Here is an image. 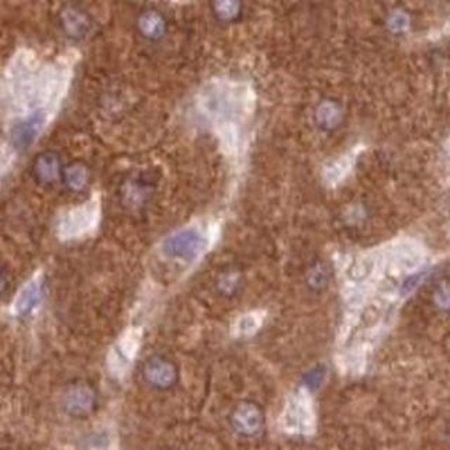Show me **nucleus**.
<instances>
[{"instance_id":"obj_1","label":"nucleus","mask_w":450,"mask_h":450,"mask_svg":"<svg viewBox=\"0 0 450 450\" xmlns=\"http://www.w3.org/2000/svg\"><path fill=\"white\" fill-rule=\"evenodd\" d=\"M100 220V203L89 200L65 213L59 221L58 232L64 239H73L92 232Z\"/></svg>"},{"instance_id":"obj_2","label":"nucleus","mask_w":450,"mask_h":450,"mask_svg":"<svg viewBox=\"0 0 450 450\" xmlns=\"http://www.w3.org/2000/svg\"><path fill=\"white\" fill-rule=\"evenodd\" d=\"M206 248L204 235L195 230L186 228L179 232H175L164 242V252L167 256L174 259L190 260L203 252Z\"/></svg>"},{"instance_id":"obj_3","label":"nucleus","mask_w":450,"mask_h":450,"mask_svg":"<svg viewBox=\"0 0 450 450\" xmlns=\"http://www.w3.org/2000/svg\"><path fill=\"white\" fill-rule=\"evenodd\" d=\"M143 377L153 387L165 390L178 381V369L171 360L154 356L145 363Z\"/></svg>"},{"instance_id":"obj_4","label":"nucleus","mask_w":450,"mask_h":450,"mask_svg":"<svg viewBox=\"0 0 450 450\" xmlns=\"http://www.w3.org/2000/svg\"><path fill=\"white\" fill-rule=\"evenodd\" d=\"M265 423L262 409L253 402H242L232 414L235 430L244 436L258 435Z\"/></svg>"},{"instance_id":"obj_5","label":"nucleus","mask_w":450,"mask_h":450,"mask_svg":"<svg viewBox=\"0 0 450 450\" xmlns=\"http://www.w3.org/2000/svg\"><path fill=\"white\" fill-rule=\"evenodd\" d=\"M43 298V279L40 276H34L29 280L23 288L19 291L13 302V314L17 317L29 316L41 302Z\"/></svg>"},{"instance_id":"obj_6","label":"nucleus","mask_w":450,"mask_h":450,"mask_svg":"<svg viewBox=\"0 0 450 450\" xmlns=\"http://www.w3.org/2000/svg\"><path fill=\"white\" fill-rule=\"evenodd\" d=\"M47 122L45 110L31 111L16 128H15V142L16 145L24 148L29 146L34 139L41 134L44 125Z\"/></svg>"},{"instance_id":"obj_7","label":"nucleus","mask_w":450,"mask_h":450,"mask_svg":"<svg viewBox=\"0 0 450 450\" xmlns=\"http://www.w3.org/2000/svg\"><path fill=\"white\" fill-rule=\"evenodd\" d=\"M65 405L68 412L72 415H87L94 405V393L85 386L75 387L68 393Z\"/></svg>"},{"instance_id":"obj_8","label":"nucleus","mask_w":450,"mask_h":450,"mask_svg":"<svg viewBox=\"0 0 450 450\" xmlns=\"http://www.w3.org/2000/svg\"><path fill=\"white\" fill-rule=\"evenodd\" d=\"M36 175L41 182L51 183L58 178L59 174V161L52 154H45L38 158L36 162Z\"/></svg>"},{"instance_id":"obj_9","label":"nucleus","mask_w":450,"mask_h":450,"mask_svg":"<svg viewBox=\"0 0 450 450\" xmlns=\"http://www.w3.org/2000/svg\"><path fill=\"white\" fill-rule=\"evenodd\" d=\"M66 182L69 188L78 190L87 182V171L82 165H73L66 171Z\"/></svg>"},{"instance_id":"obj_10","label":"nucleus","mask_w":450,"mask_h":450,"mask_svg":"<svg viewBox=\"0 0 450 450\" xmlns=\"http://www.w3.org/2000/svg\"><path fill=\"white\" fill-rule=\"evenodd\" d=\"M136 344H138L136 334H135V332H128V334H125V337L120 341L118 352L121 353V356L129 359V358H132V355H134L135 351H136V346H138Z\"/></svg>"},{"instance_id":"obj_11","label":"nucleus","mask_w":450,"mask_h":450,"mask_svg":"<svg viewBox=\"0 0 450 450\" xmlns=\"http://www.w3.org/2000/svg\"><path fill=\"white\" fill-rule=\"evenodd\" d=\"M141 24H142L143 31L148 33V34H151V36L157 34V33H160L162 30V22L155 15H146L142 19Z\"/></svg>"},{"instance_id":"obj_12","label":"nucleus","mask_w":450,"mask_h":450,"mask_svg":"<svg viewBox=\"0 0 450 450\" xmlns=\"http://www.w3.org/2000/svg\"><path fill=\"white\" fill-rule=\"evenodd\" d=\"M65 24L68 26L69 31L72 33H80L83 31V27H85V22H83V17L78 13H75V10H71V13L66 15L65 17Z\"/></svg>"},{"instance_id":"obj_13","label":"nucleus","mask_w":450,"mask_h":450,"mask_svg":"<svg viewBox=\"0 0 450 450\" xmlns=\"http://www.w3.org/2000/svg\"><path fill=\"white\" fill-rule=\"evenodd\" d=\"M13 160V154L8 148H0V179L6 174L8 168L10 167Z\"/></svg>"},{"instance_id":"obj_14","label":"nucleus","mask_w":450,"mask_h":450,"mask_svg":"<svg viewBox=\"0 0 450 450\" xmlns=\"http://www.w3.org/2000/svg\"><path fill=\"white\" fill-rule=\"evenodd\" d=\"M3 287H5V279L2 277V274H0V291L3 290Z\"/></svg>"}]
</instances>
